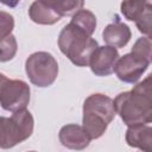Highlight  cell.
<instances>
[{"label": "cell", "mask_w": 152, "mask_h": 152, "mask_svg": "<svg viewBox=\"0 0 152 152\" xmlns=\"http://www.w3.org/2000/svg\"><path fill=\"white\" fill-rule=\"evenodd\" d=\"M33 116L27 109L14 112L8 118V148L28 139L33 132Z\"/></svg>", "instance_id": "8992f818"}, {"label": "cell", "mask_w": 152, "mask_h": 152, "mask_svg": "<svg viewBox=\"0 0 152 152\" xmlns=\"http://www.w3.org/2000/svg\"><path fill=\"white\" fill-rule=\"evenodd\" d=\"M151 19H152V5L150 2L145 8V11L142 12V14L140 15V18L135 21L138 30L142 34H146V37L148 38H151Z\"/></svg>", "instance_id": "ac0fdd59"}, {"label": "cell", "mask_w": 152, "mask_h": 152, "mask_svg": "<svg viewBox=\"0 0 152 152\" xmlns=\"http://www.w3.org/2000/svg\"><path fill=\"white\" fill-rule=\"evenodd\" d=\"M126 142L142 152H152V127L148 124L128 127L126 131Z\"/></svg>", "instance_id": "8fae6325"}, {"label": "cell", "mask_w": 152, "mask_h": 152, "mask_svg": "<svg viewBox=\"0 0 152 152\" xmlns=\"http://www.w3.org/2000/svg\"><path fill=\"white\" fill-rule=\"evenodd\" d=\"M6 78H7V77H6L4 74H1V72H0V87H1V84L4 83V81H5Z\"/></svg>", "instance_id": "44dd1931"}, {"label": "cell", "mask_w": 152, "mask_h": 152, "mask_svg": "<svg viewBox=\"0 0 152 152\" xmlns=\"http://www.w3.org/2000/svg\"><path fill=\"white\" fill-rule=\"evenodd\" d=\"M13 28H14L13 17L5 11H0V38L10 36Z\"/></svg>", "instance_id": "d6986e66"}, {"label": "cell", "mask_w": 152, "mask_h": 152, "mask_svg": "<svg viewBox=\"0 0 152 152\" xmlns=\"http://www.w3.org/2000/svg\"><path fill=\"white\" fill-rule=\"evenodd\" d=\"M58 138L64 147L77 151L88 147L91 140L89 134L86 132V129L76 124L63 126L58 133Z\"/></svg>", "instance_id": "9c48e42d"}, {"label": "cell", "mask_w": 152, "mask_h": 152, "mask_svg": "<svg viewBox=\"0 0 152 152\" xmlns=\"http://www.w3.org/2000/svg\"><path fill=\"white\" fill-rule=\"evenodd\" d=\"M30 87L21 80L6 78L0 87V106L8 112H19L26 109L30 102Z\"/></svg>", "instance_id": "5b68a950"}, {"label": "cell", "mask_w": 152, "mask_h": 152, "mask_svg": "<svg viewBox=\"0 0 152 152\" xmlns=\"http://www.w3.org/2000/svg\"><path fill=\"white\" fill-rule=\"evenodd\" d=\"M25 71L32 84L45 88L51 86L58 75V63L55 57L45 51L30 55L25 62Z\"/></svg>", "instance_id": "277c9868"}, {"label": "cell", "mask_w": 152, "mask_h": 152, "mask_svg": "<svg viewBox=\"0 0 152 152\" xmlns=\"http://www.w3.org/2000/svg\"><path fill=\"white\" fill-rule=\"evenodd\" d=\"M120 58V55L115 48L99 46L89 61V66L96 76H108L114 72L115 65Z\"/></svg>", "instance_id": "ba28073f"}, {"label": "cell", "mask_w": 152, "mask_h": 152, "mask_svg": "<svg viewBox=\"0 0 152 152\" xmlns=\"http://www.w3.org/2000/svg\"><path fill=\"white\" fill-rule=\"evenodd\" d=\"M30 19L40 25H52L61 20V15L49 1H33L28 8Z\"/></svg>", "instance_id": "7c38bea8"}, {"label": "cell", "mask_w": 152, "mask_h": 152, "mask_svg": "<svg viewBox=\"0 0 152 152\" xmlns=\"http://www.w3.org/2000/svg\"><path fill=\"white\" fill-rule=\"evenodd\" d=\"M71 21L74 24H76V25H78L80 27L84 28L91 36L95 32V28H96V17L89 10H86V8L80 10L77 13H75L72 15Z\"/></svg>", "instance_id": "4fadbf2b"}, {"label": "cell", "mask_w": 152, "mask_h": 152, "mask_svg": "<svg viewBox=\"0 0 152 152\" xmlns=\"http://www.w3.org/2000/svg\"><path fill=\"white\" fill-rule=\"evenodd\" d=\"M7 132H8V118L0 116V148L7 150Z\"/></svg>", "instance_id": "ffe728a7"}, {"label": "cell", "mask_w": 152, "mask_h": 152, "mask_svg": "<svg viewBox=\"0 0 152 152\" xmlns=\"http://www.w3.org/2000/svg\"><path fill=\"white\" fill-rule=\"evenodd\" d=\"M114 102L103 94H91L83 103V128L90 139H99L115 116Z\"/></svg>", "instance_id": "3957f363"}, {"label": "cell", "mask_w": 152, "mask_h": 152, "mask_svg": "<svg viewBox=\"0 0 152 152\" xmlns=\"http://www.w3.org/2000/svg\"><path fill=\"white\" fill-rule=\"evenodd\" d=\"M102 37L108 46L118 49L127 45L132 37V33L129 27L116 18L114 23L106 26V28L102 32Z\"/></svg>", "instance_id": "30bf717a"}, {"label": "cell", "mask_w": 152, "mask_h": 152, "mask_svg": "<svg viewBox=\"0 0 152 152\" xmlns=\"http://www.w3.org/2000/svg\"><path fill=\"white\" fill-rule=\"evenodd\" d=\"M28 152H36V151H28Z\"/></svg>", "instance_id": "7402d4cb"}, {"label": "cell", "mask_w": 152, "mask_h": 152, "mask_svg": "<svg viewBox=\"0 0 152 152\" xmlns=\"http://www.w3.org/2000/svg\"><path fill=\"white\" fill-rule=\"evenodd\" d=\"M150 1H124L121 2V12L127 20L137 21Z\"/></svg>", "instance_id": "5bb4252c"}, {"label": "cell", "mask_w": 152, "mask_h": 152, "mask_svg": "<svg viewBox=\"0 0 152 152\" xmlns=\"http://www.w3.org/2000/svg\"><path fill=\"white\" fill-rule=\"evenodd\" d=\"M151 78L152 75H148L131 91L120 93L113 100L115 113L119 114L124 124L128 127L147 125L152 121Z\"/></svg>", "instance_id": "6da1fadb"}, {"label": "cell", "mask_w": 152, "mask_h": 152, "mask_svg": "<svg viewBox=\"0 0 152 152\" xmlns=\"http://www.w3.org/2000/svg\"><path fill=\"white\" fill-rule=\"evenodd\" d=\"M131 52L151 63V56H152L151 55V38H148V37L139 38L134 43Z\"/></svg>", "instance_id": "e0dca14e"}, {"label": "cell", "mask_w": 152, "mask_h": 152, "mask_svg": "<svg viewBox=\"0 0 152 152\" xmlns=\"http://www.w3.org/2000/svg\"><path fill=\"white\" fill-rule=\"evenodd\" d=\"M150 64V62L129 52L119 58L114 71L120 81L126 83H135L140 80Z\"/></svg>", "instance_id": "52a82bcc"}, {"label": "cell", "mask_w": 152, "mask_h": 152, "mask_svg": "<svg viewBox=\"0 0 152 152\" xmlns=\"http://www.w3.org/2000/svg\"><path fill=\"white\" fill-rule=\"evenodd\" d=\"M61 17H69L77 13L83 8L84 2L81 0H64V1H49Z\"/></svg>", "instance_id": "9a60e30c"}, {"label": "cell", "mask_w": 152, "mask_h": 152, "mask_svg": "<svg viewBox=\"0 0 152 152\" xmlns=\"http://www.w3.org/2000/svg\"><path fill=\"white\" fill-rule=\"evenodd\" d=\"M58 48L76 66H87L94 51L99 48L97 42L91 38L84 28L70 21L65 25L58 37Z\"/></svg>", "instance_id": "7a4b0ae2"}, {"label": "cell", "mask_w": 152, "mask_h": 152, "mask_svg": "<svg viewBox=\"0 0 152 152\" xmlns=\"http://www.w3.org/2000/svg\"><path fill=\"white\" fill-rule=\"evenodd\" d=\"M18 50L17 39L13 34L0 38V62H8L13 59Z\"/></svg>", "instance_id": "2e32d148"}]
</instances>
